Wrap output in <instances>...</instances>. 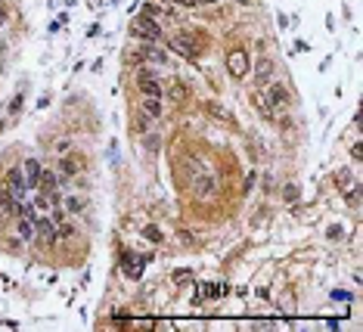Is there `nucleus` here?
<instances>
[{
  "label": "nucleus",
  "instance_id": "nucleus-11",
  "mask_svg": "<svg viewBox=\"0 0 363 332\" xmlns=\"http://www.w3.org/2000/svg\"><path fill=\"white\" fill-rule=\"evenodd\" d=\"M143 112H146V118H161V99L158 96H146L143 99Z\"/></svg>",
  "mask_w": 363,
  "mask_h": 332
},
{
  "label": "nucleus",
  "instance_id": "nucleus-6",
  "mask_svg": "<svg viewBox=\"0 0 363 332\" xmlns=\"http://www.w3.org/2000/svg\"><path fill=\"white\" fill-rule=\"evenodd\" d=\"M6 192H9V196H13L16 202H22V196L28 192V183H25V177H22L16 168L6 174Z\"/></svg>",
  "mask_w": 363,
  "mask_h": 332
},
{
  "label": "nucleus",
  "instance_id": "nucleus-12",
  "mask_svg": "<svg viewBox=\"0 0 363 332\" xmlns=\"http://www.w3.org/2000/svg\"><path fill=\"white\" fill-rule=\"evenodd\" d=\"M38 190H44L47 196L50 192H56V174L53 171H41V180H38Z\"/></svg>",
  "mask_w": 363,
  "mask_h": 332
},
{
  "label": "nucleus",
  "instance_id": "nucleus-33",
  "mask_svg": "<svg viewBox=\"0 0 363 332\" xmlns=\"http://www.w3.org/2000/svg\"><path fill=\"white\" fill-rule=\"evenodd\" d=\"M0 131H3V121H0Z\"/></svg>",
  "mask_w": 363,
  "mask_h": 332
},
{
  "label": "nucleus",
  "instance_id": "nucleus-24",
  "mask_svg": "<svg viewBox=\"0 0 363 332\" xmlns=\"http://www.w3.org/2000/svg\"><path fill=\"white\" fill-rule=\"evenodd\" d=\"M342 236H345V230H342V227H329V239H332V242H338Z\"/></svg>",
  "mask_w": 363,
  "mask_h": 332
},
{
  "label": "nucleus",
  "instance_id": "nucleus-1",
  "mask_svg": "<svg viewBox=\"0 0 363 332\" xmlns=\"http://www.w3.org/2000/svg\"><path fill=\"white\" fill-rule=\"evenodd\" d=\"M168 47L177 50V53H183L186 59H199V56L205 53V41L199 38V31H196V34L183 31V34H174V38L168 41Z\"/></svg>",
  "mask_w": 363,
  "mask_h": 332
},
{
  "label": "nucleus",
  "instance_id": "nucleus-25",
  "mask_svg": "<svg viewBox=\"0 0 363 332\" xmlns=\"http://www.w3.org/2000/svg\"><path fill=\"white\" fill-rule=\"evenodd\" d=\"M351 174H348V171H342V174H338V190H345V187H351Z\"/></svg>",
  "mask_w": 363,
  "mask_h": 332
},
{
  "label": "nucleus",
  "instance_id": "nucleus-29",
  "mask_svg": "<svg viewBox=\"0 0 363 332\" xmlns=\"http://www.w3.org/2000/svg\"><path fill=\"white\" fill-rule=\"evenodd\" d=\"M252 183H255V174H249V180L242 183V192H249V190H252Z\"/></svg>",
  "mask_w": 363,
  "mask_h": 332
},
{
  "label": "nucleus",
  "instance_id": "nucleus-16",
  "mask_svg": "<svg viewBox=\"0 0 363 332\" xmlns=\"http://www.w3.org/2000/svg\"><path fill=\"white\" fill-rule=\"evenodd\" d=\"M270 72H273V62L270 59H258V84H264L267 78H270Z\"/></svg>",
  "mask_w": 363,
  "mask_h": 332
},
{
  "label": "nucleus",
  "instance_id": "nucleus-3",
  "mask_svg": "<svg viewBox=\"0 0 363 332\" xmlns=\"http://www.w3.org/2000/svg\"><path fill=\"white\" fill-rule=\"evenodd\" d=\"M227 72L236 78V81H242V78L249 75V53H245V50H233L227 56Z\"/></svg>",
  "mask_w": 363,
  "mask_h": 332
},
{
  "label": "nucleus",
  "instance_id": "nucleus-8",
  "mask_svg": "<svg viewBox=\"0 0 363 332\" xmlns=\"http://www.w3.org/2000/svg\"><path fill=\"white\" fill-rule=\"evenodd\" d=\"M59 171H62V174H68V177H75V174L84 171V162H81V155H62L59 158Z\"/></svg>",
  "mask_w": 363,
  "mask_h": 332
},
{
  "label": "nucleus",
  "instance_id": "nucleus-23",
  "mask_svg": "<svg viewBox=\"0 0 363 332\" xmlns=\"http://www.w3.org/2000/svg\"><path fill=\"white\" fill-rule=\"evenodd\" d=\"M65 205H68V211H84V202H81V199H75V196L68 199Z\"/></svg>",
  "mask_w": 363,
  "mask_h": 332
},
{
  "label": "nucleus",
  "instance_id": "nucleus-21",
  "mask_svg": "<svg viewBox=\"0 0 363 332\" xmlns=\"http://www.w3.org/2000/svg\"><path fill=\"white\" fill-rule=\"evenodd\" d=\"M146 56H149L152 62H168V56H165V53H158V50H146Z\"/></svg>",
  "mask_w": 363,
  "mask_h": 332
},
{
  "label": "nucleus",
  "instance_id": "nucleus-13",
  "mask_svg": "<svg viewBox=\"0 0 363 332\" xmlns=\"http://www.w3.org/2000/svg\"><path fill=\"white\" fill-rule=\"evenodd\" d=\"M38 236L44 239V242H53V239H56V233H53V221H50V217H41V221H38Z\"/></svg>",
  "mask_w": 363,
  "mask_h": 332
},
{
  "label": "nucleus",
  "instance_id": "nucleus-17",
  "mask_svg": "<svg viewBox=\"0 0 363 332\" xmlns=\"http://www.w3.org/2000/svg\"><path fill=\"white\" fill-rule=\"evenodd\" d=\"M143 236L149 239V242H152V245H158V242H161V230H158V227H152V224H149V227H146V230H143Z\"/></svg>",
  "mask_w": 363,
  "mask_h": 332
},
{
  "label": "nucleus",
  "instance_id": "nucleus-5",
  "mask_svg": "<svg viewBox=\"0 0 363 332\" xmlns=\"http://www.w3.org/2000/svg\"><path fill=\"white\" fill-rule=\"evenodd\" d=\"M121 267H124V273L131 280H140L143 277V267H146V261H143V255H134V251H124L121 255Z\"/></svg>",
  "mask_w": 363,
  "mask_h": 332
},
{
  "label": "nucleus",
  "instance_id": "nucleus-20",
  "mask_svg": "<svg viewBox=\"0 0 363 332\" xmlns=\"http://www.w3.org/2000/svg\"><path fill=\"white\" fill-rule=\"evenodd\" d=\"M6 112H9V115H19V112H22V94H16L13 99H9V109Z\"/></svg>",
  "mask_w": 363,
  "mask_h": 332
},
{
  "label": "nucleus",
  "instance_id": "nucleus-4",
  "mask_svg": "<svg viewBox=\"0 0 363 332\" xmlns=\"http://www.w3.org/2000/svg\"><path fill=\"white\" fill-rule=\"evenodd\" d=\"M267 99H270V109H292V96H289V90L283 84H270L267 87Z\"/></svg>",
  "mask_w": 363,
  "mask_h": 332
},
{
  "label": "nucleus",
  "instance_id": "nucleus-15",
  "mask_svg": "<svg viewBox=\"0 0 363 332\" xmlns=\"http://www.w3.org/2000/svg\"><path fill=\"white\" fill-rule=\"evenodd\" d=\"M19 236H22V242H31V239H34V224H31V217H22V221H19Z\"/></svg>",
  "mask_w": 363,
  "mask_h": 332
},
{
  "label": "nucleus",
  "instance_id": "nucleus-10",
  "mask_svg": "<svg viewBox=\"0 0 363 332\" xmlns=\"http://www.w3.org/2000/svg\"><path fill=\"white\" fill-rule=\"evenodd\" d=\"M168 99L186 102V99H190V87H186L183 81H171V84H168Z\"/></svg>",
  "mask_w": 363,
  "mask_h": 332
},
{
  "label": "nucleus",
  "instance_id": "nucleus-2",
  "mask_svg": "<svg viewBox=\"0 0 363 332\" xmlns=\"http://www.w3.org/2000/svg\"><path fill=\"white\" fill-rule=\"evenodd\" d=\"M131 34L134 38H140V41H158L161 38V25L152 16H137L134 22H131Z\"/></svg>",
  "mask_w": 363,
  "mask_h": 332
},
{
  "label": "nucleus",
  "instance_id": "nucleus-35",
  "mask_svg": "<svg viewBox=\"0 0 363 332\" xmlns=\"http://www.w3.org/2000/svg\"><path fill=\"white\" fill-rule=\"evenodd\" d=\"M0 6H3V0H0Z\"/></svg>",
  "mask_w": 363,
  "mask_h": 332
},
{
  "label": "nucleus",
  "instance_id": "nucleus-9",
  "mask_svg": "<svg viewBox=\"0 0 363 332\" xmlns=\"http://www.w3.org/2000/svg\"><path fill=\"white\" fill-rule=\"evenodd\" d=\"M38 180H41V162H38V158H28V162H25V183H28V190H38Z\"/></svg>",
  "mask_w": 363,
  "mask_h": 332
},
{
  "label": "nucleus",
  "instance_id": "nucleus-26",
  "mask_svg": "<svg viewBox=\"0 0 363 332\" xmlns=\"http://www.w3.org/2000/svg\"><path fill=\"white\" fill-rule=\"evenodd\" d=\"M351 155H354L357 162H360V158H363V146H360V143H354V146H351Z\"/></svg>",
  "mask_w": 363,
  "mask_h": 332
},
{
  "label": "nucleus",
  "instance_id": "nucleus-14",
  "mask_svg": "<svg viewBox=\"0 0 363 332\" xmlns=\"http://www.w3.org/2000/svg\"><path fill=\"white\" fill-rule=\"evenodd\" d=\"M252 102L258 106V112H261V115H270V99L264 96V90H255V94H252Z\"/></svg>",
  "mask_w": 363,
  "mask_h": 332
},
{
  "label": "nucleus",
  "instance_id": "nucleus-18",
  "mask_svg": "<svg viewBox=\"0 0 363 332\" xmlns=\"http://www.w3.org/2000/svg\"><path fill=\"white\" fill-rule=\"evenodd\" d=\"M174 283H177V285L193 283V270H174Z\"/></svg>",
  "mask_w": 363,
  "mask_h": 332
},
{
  "label": "nucleus",
  "instance_id": "nucleus-32",
  "mask_svg": "<svg viewBox=\"0 0 363 332\" xmlns=\"http://www.w3.org/2000/svg\"><path fill=\"white\" fill-rule=\"evenodd\" d=\"M193 3H214V0H193Z\"/></svg>",
  "mask_w": 363,
  "mask_h": 332
},
{
  "label": "nucleus",
  "instance_id": "nucleus-7",
  "mask_svg": "<svg viewBox=\"0 0 363 332\" xmlns=\"http://www.w3.org/2000/svg\"><path fill=\"white\" fill-rule=\"evenodd\" d=\"M140 94H143V96H158V99H161V94H165V90H161V81H156V75H152V72H140Z\"/></svg>",
  "mask_w": 363,
  "mask_h": 332
},
{
  "label": "nucleus",
  "instance_id": "nucleus-22",
  "mask_svg": "<svg viewBox=\"0 0 363 332\" xmlns=\"http://www.w3.org/2000/svg\"><path fill=\"white\" fill-rule=\"evenodd\" d=\"M283 196H286L289 202H295V199H298V187H295V183H289V187H286V192H283Z\"/></svg>",
  "mask_w": 363,
  "mask_h": 332
},
{
  "label": "nucleus",
  "instance_id": "nucleus-34",
  "mask_svg": "<svg viewBox=\"0 0 363 332\" xmlns=\"http://www.w3.org/2000/svg\"><path fill=\"white\" fill-rule=\"evenodd\" d=\"M239 3H249V0H239Z\"/></svg>",
  "mask_w": 363,
  "mask_h": 332
},
{
  "label": "nucleus",
  "instance_id": "nucleus-30",
  "mask_svg": "<svg viewBox=\"0 0 363 332\" xmlns=\"http://www.w3.org/2000/svg\"><path fill=\"white\" fill-rule=\"evenodd\" d=\"M174 3H180V6H196L193 0H174Z\"/></svg>",
  "mask_w": 363,
  "mask_h": 332
},
{
  "label": "nucleus",
  "instance_id": "nucleus-28",
  "mask_svg": "<svg viewBox=\"0 0 363 332\" xmlns=\"http://www.w3.org/2000/svg\"><path fill=\"white\" fill-rule=\"evenodd\" d=\"M59 236H65V239H68V236H75V227H72V224H65L62 230H59Z\"/></svg>",
  "mask_w": 363,
  "mask_h": 332
},
{
  "label": "nucleus",
  "instance_id": "nucleus-19",
  "mask_svg": "<svg viewBox=\"0 0 363 332\" xmlns=\"http://www.w3.org/2000/svg\"><path fill=\"white\" fill-rule=\"evenodd\" d=\"M211 190H214V180H211V177L199 180V187H196V192H199V196H208V192H211Z\"/></svg>",
  "mask_w": 363,
  "mask_h": 332
},
{
  "label": "nucleus",
  "instance_id": "nucleus-31",
  "mask_svg": "<svg viewBox=\"0 0 363 332\" xmlns=\"http://www.w3.org/2000/svg\"><path fill=\"white\" fill-rule=\"evenodd\" d=\"M3 22H6V9L0 6V25H3Z\"/></svg>",
  "mask_w": 363,
  "mask_h": 332
},
{
  "label": "nucleus",
  "instance_id": "nucleus-27",
  "mask_svg": "<svg viewBox=\"0 0 363 332\" xmlns=\"http://www.w3.org/2000/svg\"><path fill=\"white\" fill-rule=\"evenodd\" d=\"M143 13H146V16H156L158 6H156V3H143Z\"/></svg>",
  "mask_w": 363,
  "mask_h": 332
}]
</instances>
